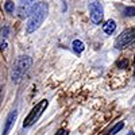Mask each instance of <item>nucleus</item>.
Returning a JSON list of instances; mask_svg holds the SVG:
<instances>
[{
  "label": "nucleus",
  "mask_w": 135,
  "mask_h": 135,
  "mask_svg": "<svg viewBox=\"0 0 135 135\" xmlns=\"http://www.w3.org/2000/svg\"><path fill=\"white\" fill-rule=\"evenodd\" d=\"M103 30H104V32L107 34V35L114 34V31L116 30V23H115V20H108L107 23L103 26Z\"/></svg>",
  "instance_id": "9"
},
{
  "label": "nucleus",
  "mask_w": 135,
  "mask_h": 135,
  "mask_svg": "<svg viewBox=\"0 0 135 135\" xmlns=\"http://www.w3.org/2000/svg\"><path fill=\"white\" fill-rule=\"evenodd\" d=\"M55 135H69V132H68L66 130H60L57 134H55Z\"/></svg>",
  "instance_id": "15"
},
{
  "label": "nucleus",
  "mask_w": 135,
  "mask_h": 135,
  "mask_svg": "<svg viewBox=\"0 0 135 135\" xmlns=\"http://www.w3.org/2000/svg\"><path fill=\"white\" fill-rule=\"evenodd\" d=\"M49 105V101L45 99V100H42L41 103H38L35 107H34L32 109H31V112L27 115V118H26V120L23 122V127H30L31 124H34L38 119H39V116L43 114V111L46 109V107Z\"/></svg>",
  "instance_id": "3"
},
{
  "label": "nucleus",
  "mask_w": 135,
  "mask_h": 135,
  "mask_svg": "<svg viewBox=\"0 0 135 135\" xmlns=\"http://www.w3.org/2000/svg\"><path fill=\"white\" fill-rule=\"evenodd\" d=\"M88 8H89V16H91V20L93 25H100L101 19H103L104 15V9L103 6L100 4V2L97 0H91L88 3Z\"/></svg>",
  "instance_id": "4"
},
{
  "label": "nucleus",
  "mask_w": 135,
  "mask_h": 135,
  "mask_svg": "<svg viewBox=\"0 0 135 135\" xmlns=\"http://www.w3.org/2000/svg\"><path fill=\"white\" fill-rule=\"evenodd\" d=\"M118 66L120 68V69H124V68L128 66V61H127V60H123V61H120V62L118 64Z\"/></svg>",
  "instance_id": "13"
},
{
  "label": "nucleus",
  "mask_w": 135,
  "mask_h": 135,
  "mask_svg": "<svg viewBox=\"0 0 135 135\" xmlns=\"http://www.w3.org/2000/svg\"><path fill=\"white\" fill-rule=\"evenodd\" d=\"M127 135H135V134H134V132H130V134H127Z\"/></svg>",
  "instance_id": "17"
},
{
  "label": "nucleus",
  "mask_w": 135,
  "mask_h": 135,
  "mask_svg": "<svg viewBox=\"0 0 135 135\" xmlns=\"http://www.w3.org/2000/svg\"><path fill=\"white\" fill-rule=\"evenodd\" d=\"M49 14V4L46 2H42L37 6V8L34 9V12L30 15L28 18V22H27V28H26V32L27 34H31L34 31H37L41 25L43 23V20L46 19Z\"/></svg>",
  "instance_id": "1"
},
{
  "label": "nucleus",
  "mask_w": 135,
  "mask_h": 135,
  "mask_svg": "<svg viewBox=\"0 0 135 135\" xmlns=\"http://www.w3.org/2000/svg\"><path fill=\"white\" fill-rule=\"evenodd\" d=\"M31 65H32V60L28 55H20V57H18L12 65V69H11V80H12V83H15V84L19 83L20 78L31 68Z\"/></svg>",
  "instance_id": "2"
},
{
  "label": "nucleus",
  "mask_w": 135,
  "mask_h": 135,
  "mask_svg": "<svg viewBox=\"0 0 135 135\" xmlns=\"http://www.w3.org/2000/svg\"><path fill=\"white\" fill-rule=\"evenodd\" d=\"M35 2L37 0H19L18 4V16L19 18H26L28 15H31L35 9Z\"/></svg>",
  "instance_id": "6"
},
{
  "label": "nucleus",
  "mask_w": 135,
  "mask_h": 135,
  "mask_svg": "<svg viewBox=\"0 0 135 135\" xmlns=\"http://www.w3.org/2000/svg\"><path fill=\"white\" fill-rule=\"evenodd\" d=\"M16 118H18V112L15 109L11 111L9 114H8V116H7V119H6V126H4V130H3V134L2 135H8V132H9L11 128H12Z\"/></svg>",
  "instance_id": "7"
},
{
  "label": "nucleus",
  "mask_w": 135,
  "mask_h": 135,
  "mask_svg": "<svg viewBox=\"0 0 135 135\" xmlns=\"http://www.w3.org/2000/svg\"><path fill=\"white\" fill-rule=\"evenodd\" d=\"M132 42H135V28H128L126 31H123L119 35V38L115 42V47L118 50L124 49L127 45H130Z\"/></svg>",
  "instance_id": "5"
},
{
  "label": "nucleus",
  "mask_w": 135,
  "mask_h": 135,
  "mask_svg": "<svg viewBox=\"0 0 135 135\" xmlns=\"http://www.w3.org/2000/svg\"><path fill=\"white\" fill-rule=\"evenodd\" d=\"M4 9L7 11V12L12 14V12H14V9H15V4H14L12 2H11V0H7L6 4H4Z\"/></svg>",
  "instance_id": "11"
},
{
  "label": "nucleus",
  "mask_w": 135,
  "mask_h": 135,
  "mask_svg": "<svg viewBox=\"0 0 135 135\" xmlns=\"http://www.w3.org/2000/svg\"><path fill=\"white\" fill-rule=\"evenodd\" d=\"M0 46H2V50H6L7 49V42L6 41H2V45H0Z\"/></svg>",
  "instance_id": "16"
},
{
  "label": "nucleus",
  "mask_w": 135,
  "mask_h": 135,
  "mask_svg": "<svg viewBox=\"0 0 135 135\" xmlns=\"http://www.w3.org/2000/svg\"><path fill=\"white\" fill-rule=\"evenodd\" d=\"M8 32H9V28H8L7 26H4V27L2 28V37H3V38H7V37H8Z\"/></svg>",
  "instance_id": "14"
},
{
  "label": "nucleus",
  "mask_w": 135,
  "mask_h": 135,
  "mask_svg": "<svg viewBox=\"0 0 135 135\" xmlns=\"http://www.w3.org/2000/svg\"><path fill=\"white\" fill-rule=\"evenodd\" d=\"M72 47H73V51H74L76 54H81V53L85 50V45H84V42L80 41V39H74L73 43H72Z\"/></svg>",
  "instance_id": "8"
},
{
  "label": "nucleus",
  "mask_w": 135,
  "mask_h": 135,
  "mask_svg": "<svg viewBox=\"0 0 135 135\" xmlns=\"http://www.w3.org/2000/svg\"><path fill=\"white\" fill-rule=\"evenodd\" d=\"M124 15L126 16H135V7H126L124 8Z\"/></svg>",
  "instance_id": "12"
},
{
  "label": "nucleus",
  "mask_w": 135,
  "mask_h": 135,
  "mask_svg": "<svg viewBox=\"0 0 135 135\" xmlns=\"http://www.w3.org/2000/svg\"><path fill=\"white\" fill-rule=\"evenodd\" d=\"M123 127H124V122H119L118 124H115L114 127L111 128L109 134H111V135H115V134H118V132H119V131H120Z\"/></svg>",
  "instance_id": "10"
}]
</instances>
